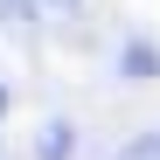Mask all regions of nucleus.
<instances>
[{"mask_svg":"<svg viewBox=\"0 0 160 160\" xmlns=\"http://www.w3.org/2000/svg\"><path fill=\"white\" fill-rule=\"evenodd\" d=\"M7 104H14V91H7V84H0V118H7Z\"/></svg>","mask_w":160,"mask_h":160,"instance_id":"423d86ee","label":"nucleus"},{"mask_svg":"<svg viewBox=\"0 0 160 160\" xmlns=\"http://www.w3.org/2000/svg\"><path fill=\"white\" fill-rule=\"evenodd\" d=\"M35 7H42V14H56V21H77V14H84V0H35Z\"/></svg>","mask_w":160,"mask_h":160,"instance_id":"20e7f679","label":"nucleus"},{"mask_svg":"<svg viewBox=\"0 0 160 160\" xmlns=\"http://www.w3.org/2000/svg\"><path fill=\"white\" fill-rule=\"evenodd\" d=\"M70 153H77V125L70 118H49L35 132V160H70Z\"/></svg>","mask_w":160,"mask_h":160,"instance_id":"f03ea898","label":"nucleus"},{"mask_svg":"<svg viewBox=\"0 0 160 160\" xmlns=\"http://www.w3.org/2000/svg\"><path fill=\"white\" fill-rule=\"evenodd\" d=\"M118 70L132 77V84H153V77H160V42H146V35L118 42Z\"/></svg>","mask_w":160,"mask_h":160,"instance_id":"f257e3e1","label":"nucleus"},{"mask_svg":"<svg viewBox=\"0 0 160 160\" xmlns=\"http://www.w3.org/2000/svg\"><path fill=\"white\" fill-rule=\"evenodd\" d=\"M112 160H160V132H132V139H125Z\"/></svg>","mask_w":160,"mask_h":160,"instance_id":"7ed1b4c3","label":"nucleus"},{"mask_svg":"<svg viewBox=\"0 0 160 160\" xmlns=\"http://www.w3.org/2000/svg\"><path fill=\"white\" fill-rule=\"evenodd\" d=\"M28 7L35 0H0V21H28Z\"/></svg>","mask_w":160,"mask_h":160,"instance_id":"39448f33","label":"nucleus"}]
</instances>
